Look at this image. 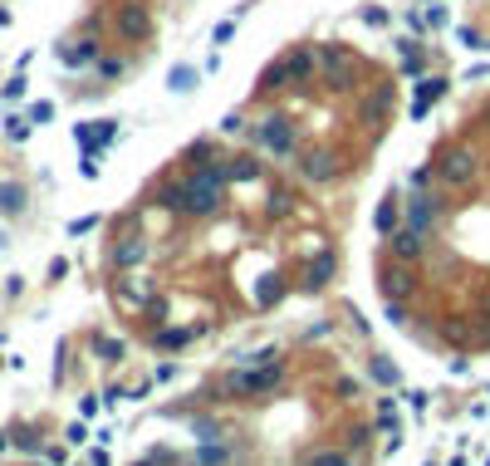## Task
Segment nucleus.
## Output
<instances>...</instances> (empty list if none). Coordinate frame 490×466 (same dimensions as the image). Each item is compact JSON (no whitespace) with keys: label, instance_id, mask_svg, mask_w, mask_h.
I'll list each match as a JSON object with an SVG mask.
<instances>
[{"label":"nucleus","instance_id":"nucleus-1","mask_svg":"<svg viewBox=\"0 0 490 466\" xmlns=\"http://www.w3.org/2000/svg\"><path fill=\"white\" fill-rule=\"evenodd\" d=\"M221 186H226V167H201V172L187 177L182 186H167L162 201H167L172 211H196V216H206V211H216Z\"/></svg>","mask_w":490,"mask_h":466},{"label":"nucleus","instance_id":"nucleus-2","mask_svg":"<svg viewBox=\"0 0 490 466\" xmlns=\"http://www.w3.org/2000/svg\"><path fill=\"white\" fill-rule=\"evenodd\" d=\"M436 172H441L446 186H471L476 182V153H471V148H451V153L436 162Z\"/></svg>","mask_w":490,"mask_h":466},{"label":"nucleus","instance_id":"nucleus-3","mask_svg":"<svg viewBox=\"0 0 490 466\" xmlns=\"http://www.w3.org/2000/svg\"><path fill=\"white\" fill-rule=\"evenodd\" d=\"M260 143H265V148H275V153H294V128L275 113V118H265V123H260Z\"/></svg>","mask_w":490,"mask_h":466},{"label":"nucleus","instance_id":"nucleus-4","mask_svg":"<svg viewBox=\"0 0 490 466\" xmlns=\"http://www.w3.org/2000/svg\"><path fill=\"white\" fill-rule=\"evenodd\" d=\"M118 30H123L128 40H142V35L152 30V20H147V10H142V5H128V10L118 15Z\"/></svg>","mask_w":490,"mask_h":466},{"label":"nucleus","instance_id":"nucleus-5","mask_svg":"<svg viewBox=\"0 0 490 466\" xmlns=\"http://www.w3.org/2000/svg\"><path fill=\"white\" fill-rule=\"evenodd\" d=\"M431 221H436V206H431V196H412V201H407V226L422 236Z\"/></svg>","mask_w":490,"mask_h":466},{"label":"nucleus","instance_id":"nucleus-6","mask_svg":"<svg viewBox=\"0 0 490 466\" xmlns=\"http://www.w3.org/2000/svg\"><path fill=\"white\" fill-rule=\"evenodd\" d=\"M275 383H280V369L270 364V369H265V373H240V378H235L231 388H240V393H270Z\"/></svg>","mask_w":490,"mask_h":466},{"label":"nucleus","instance_id":"nucleus-7","mask_svg":"<svg viewBox=\"0 0 490 466\" xmlns=\"http://www.w3.org/2000/svg\"><path fill=\"white\" fill-rule=\"evenodd\" d=\"M441 89H446L441 79H422V89H417V98H412V118H427V108L441 98Z\"/></svg>","mask_w":490,"mask_h":466},{"label":"nucleus","instance_id":"nucleus-8","mask_svg":"<svg viewBox=\"0 0 490 466\" xmlns=\"http://www.w3.org/2000/svg\"><path fill=\"white\" fill-rule=\"evenodd\" d=\"M333 172H338V167H333L329 153H309V157H304V177H309V182H329Z\"/></svg>","mask_w":490,"mask_h":466},{"label":"nucleus","instance_id":"nucleus-9","mask_svg":"<svg viewBox=\"0 0 490 466\" xmlns=\"http://www.w3.org/2000/svg\"><path fill=\"white\" fill-rule=\"evenodd\" d=\"M319 59L329 64V79H333V89H348V59H343L338 49H324Z\"/></svg>","mask_w":490,"mask_h":466},{"label":"nucleus","instance_id":"nucleus-10","mask_svg":"<svg viewBox=\"0 0 490 466\" xmlns=\"http://www.w3.org/2000/svg\"><path fill=\"white\" fill-rule=\"evenodd\" d=\"M392 251H397L402 261H412V256L422 251V236H417L412 226H402V231H392Z\"/></svg>","mask_w":490,"mask_h":466},{"label":"nucleus","instance_id":"nucleus-11","mask_svg":"<svg viewBox=\"0 0 490 466\" xmlns=\"http://www.w3.org/2000/svg\"><path fill=\"white\" fill-rule=\"evenodd\" d=\"M0 211H25V186H20V182L0 186Z\"/></svg>","mask_w":490,"mask_h":466},{"label":"nucleus","instance_id":"nucleus-12","mask_svg":"<svg viewBox=\"0 0 490 466\" xmlns=\"http://www.w3.org/2000/svg\"><path fill=\"white\" fill-rule=\"evenodd\" d=\"M226 177H235V182H255V177H260V162H250V157H235V162L226 167Z\"/></svg>","mask_w":490,"mask_h":466},{"label":"nucleus","instance_id":"nucleus-13","mask_svg":"<svg viewBox=\"0 0 490 466\" xmlns=\"http://www.w3.org/2000/svg\"><path fill=\"white\" fill-rule=\"evenodd\" d=\"M94 59V40H84L79 49H64V64H89Z\"/></svg>","mask_w":490,"mask_h":466},{"label":"nucleus","instance_id":"nucleus-14","mask_svg":"<svg viewBox=\"0 0 490 466\" xmlns=\"http://www.w3.org/2000/svg\"><path fill=\"white\" fill-rule=\"evenodd\" d=\"M192 84H196V74L187 69V64H182V69H172V89H177V93H187Z\"/></svg>","mask_w":490,"mask_h":466},{"label":"nucleus","instance_id":"nucleus-15","mask_svg":"<svg viewBox=\"0 0 490 466\" xmlns=\"http://www.w3.org/2000/svg\"><path fill=\"white\" fill-rule=\"evenodd\" d=\"M392 226H397V206L383 201V206H378V231H392Z\"/></svg>","mask_w":490,"mask_h":466},{"label":"nucleus","instance_id":"nucleus-16","mask_svg":"<svg viewBox=\"0 0 490 466\" xmlns=\"http://www.w3.org/2000/svg\"><path fill=\"white\" fill-rule=\"evenodd\" d=\"M30 128H35L30 118H10V123H5V133H10L15 143H20V138H30Z\"/></svg>","mask_w":490,"mask_h":466},{"label":"nucleus","instance_id":"nucleus-17","mask_svg":"<svg viewBox=\"0 0 490 466\" xmlns=\"http://www.w3.org/2000/svg\"><path fill=\"white\" fill-rule=\"evenodd\" d=\"M49 118H54V103H35L30 108V123H49Z\"/></svg>","mask_w":490,"mask_h":466},{"label":"nucleus","instance_id":"nucleus-18","mask_svg":"<svg viewBox=\"0 0 490 466\" xmlns=\"http://www.w3.org/2000/svg\"><path fill=\"white\" fill-rule=\"evenodd\" d=\"M309 466H348V457H338V452H319Z\"/></svg>","mask_w":490,"mask_h":466},{"label":"nucleus","instance_id":"nucleus-19","mask_svg":"<svg viewBox=\"0 0 490 466\" xmlns=\"http://www.w3.org/2000/svg\"><path fill=\"white\" fill-rule=\"evenodd\" d=\"M373 378H378V383H397V369H392V364H383V359H378V364H373Z\"/></svg>","mask_w":490,"mask_h":466},{"label":"nucleus","instance_id":"nucleus-20","mask_svg":"<svg viewBox=\"0 0 490 466\" xmlns=\"http://www.w3.org/2000/svg\"><path fill=\"white\" fill-rule=\"evenodd\" d=\"M98 354H103V359H118V354H123V344H113V339H98Z\"/></svg>","mask_w":490,"mask_h":466},{"label":"nucleus","instance_id":"nucleus-21","mask_svg":"<svg viewBox=\"0 0 490 466\" xmlns=\"http://www.w3.org/2000/svg\"><path fill=\"white\" fill-rule=\"evenodd\" d=\"M5 98H10V103L25 98V79H10V84H5Z\"/></svg>","mask_w":490,"mask_h":466},{"label":"nucleus","instance_id":"nucleus-22","mask_svg":"<svg viewBox=\"0 0 490 466\" xmlns=\"http://www.w3.org/2000/svg\"><path fill=\"white\" fill-rule=\"evenodd\" d=\"M231 35H235V25H231V20H226V25H216V35H211V40H216V44H226V40H231Z\"/></svg>","mask_w":490,"mask_h":466},{"label":"nucleus","instance_id":"nucleus-23","mask_svg":"<svg viewBox=\"0 0 490 466\" xmlns=\"http://www.w3.org/2000/svg\"><path fill=\"white\" fill-rule=\"evenodd\" d=\"M137 256H142V246H123V251H118V261H123V265H133Z\"/></svg>","mask_w":490,"mask_h":466},{"label":"nucleus","instance_id":"nucleus-24","mask_svg":"<svg viewBox=\"0 0 490 466\" xmlns=\"http://www.w3.org/2000/svg\"><path fill=\"white\" fill-rule=\"evenodd\" d=\"M0 452H5V437H0Z\"/></svg>","mask_w":490,"mask_h":466},{"label":"nucleus","instance_id":"nucleus-25","mask_svg":"<svg viewBox=\"0 0 490 466\" xmlns=\"http://www.w3.org/2000/svg\"><path fill=\"white\" fill-rule=\"evenodd\" d=\"M0 246H5V236H0Z\"/></svg>","mask_w":490,"mask_h":466}]
</instances>
